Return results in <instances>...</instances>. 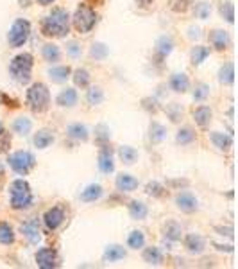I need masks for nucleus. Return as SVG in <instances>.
I'll return each instance as SVG.
<instances>
[{"label": "nucleus", "mask_w": 238, "mask_h": 269, "mask_svg": "<svg viewBox=\"0 0 238 269\" xmlns=\"http://www.w3.org/2000/svg\"><path fill=\"white\" fill-rule=\"evenodd\" d=\"M41 33L47 38H67L70 33V15L67 9L54 8L41 22Z\"/></svg>", "instance_id": "obj_1"}, {"label": "nucleus", "mask_w": 238, "mask_h": 269, "mask_svg": "<svg viewBox=\"0 0 238 269\" xmlns=\"http://www.w3.org/2000/svg\"><path fill=\"white\" fill-rule=\"evenodd\" d=\"M33 67H34V58L29 52H22L15 56L9 63V74L20 85H27L33 75Z\"/></svg>", "instance_id": "obj_2"}, {"label": "nucleus", "mask_w": 238, "mask_h": 269, "mask_svg": "<svg viewBox=\"0 0 238 269\" xmlns=\"http://www.w3.org/2000/svg\"><path fill=\"white\" fill-rule=\"evenodd\" d=\"M27 104L34 113H43L50 106V92L43 83H34L27 90Z\"/></svg>", "instance_id": "obj_3"}, {"label": "nucleus", "mask_w": 238, "mask_h": 269, "mask_svg": "<svg viewBox=\"0 0 238 269\" xmlns=\"http://www.w3.org/2000/svg\"><path fill=\"white\" fill-rule=\"evenodd\" d=\"M70 20H72V25H74V29L77 31V33L88 34L90 31L95 27V23H97V13H95V9H93L92 6L79 4L77 8H75L74 16H72Z\"/></svg>", "instance_id": "obj_4"}, {"label": "nucleus", "mask_w": 238, "mask_h": 269, "mask_svg": "<svg viewBox=\"0 0 238 269\" xmlns=\"http://www.w3.org/2000/svg\"><path fill=\"white\" fill-rule=\"evenodd\" d=\"M9 194H11L13 210H23L33 205V191L25 179H15L9 187Z\"/></svg>", "instance_id": "obj_5"}, {"label": "nucleus", "mask_w": 238, "mask_h": 269, "mask_svg": "<svg viewBox=\"0 0 238 269\" xmlns=\"http://www.w3.org/2000/svg\"><path fill=\"white\" fill-rule=\"evenodd\" d=\"M8 162H9V167L20 176L29 174L34 169V165H36V158H34V154L29 153V151H16V153H13L11 156H9Z\"/></svg>", "instance_id": "obj_6"}, {"label": "nucleus", "mask_w": 238, "mask_h": 269, "mask_svg": "<svg viewBox=\"0 0 238 269\" xmlns=\"http://www.w3.org/2000/svg\"><path fill=\"white\" fill-rule=\"evenodd\" d=\"M29 36H31V23L23 18H18L13 22L11 29H9L8 41L13 49H18V47H22L29 40Z\"/></svg>", "instance_id": "obj_7"}, {"label": "nucleus", "mask_w": 238, "mask_h": 269, "mask_svg": "<svg viewBox=\"0 0 238 269\" xmlns=\"http://www.w3.org/2000/svg\"><path fill=\"white\" fill-rule=\"evenodd\" d=\"M36 264L41 269H56L60 265V258H57L56 250H52V248H41V250H38Z\"/></svg>", "instance_id": "obj_8"}, {"label": "nucleus", "mask_w": 238, "mask_h": 269, "mask_svg": "<svg viewBox=\"0 0 238 269\" xmlns=\"http://www.w3.org/2000/svg\"><path fill=\"white\" fill-rule=\"evenodd\" d=\"M20 232H22V235L25 237L29 244H38V243H40L41 232H40V221H38V217H33V219L22 223V226H20Z\"/></svg>", "instance_id": "obj_9"}, {"label": "nucleus", "mask_w": 238, "mask_h": 269, "mask_svg": "<svg viewBox=\"0 0 238 269\" xmlns=\"http://www.w3.org/2000/svg\"><path fill=\"white\" fill-rule=\"evenodd\" d=\"M43 223H45V226H47V230L56 232L61 224L65 223V210L61 208V206H52V208H49L43 216Z\"/></svg>", "instance_id": "obj_10"}, {"label": "nucleus", "mask_w": 238, "mask_h": 269, "mask_svg": "<svg viewBox=\"0 0 238 269\" xmlns=\"http://www.w3.org/2000/svg\"><path fill=\"white\" fill-rule=\"evenodd\" d=\"M99 169L104 174H111L115 171V162H113V149L109 144H101L99 149Z\"/></svg>", "instance_id": "obj_11"}, {"label": "nucleus", "mask_w": 238, "mask_h": 269, "mask_svg": "<svg viewBox=\"0 0 238 269\" xmlns=\"http://www.w3.org/2000/svg\"><path fill=\"white\" fill-rule=\"evenodd\" d=\"M208 40H210V45H212V47H213L215 50H219V52L226 50L227 47L231 45L229 33H227V31H222V29H213V31H210Z\"/></svg>", "instance_id": "obj_12"}, {"label": "nucleus", "mask_w": 238, "mask_h": 269, "mask_svg": "<svg viewBox=\"0 0 238 269\" xmlns=\"http://www.w3.org/2000/svg\"><path fill=\"white\" fill-rule=\"evenodd\" d=\"M175 205L181 212L185 213H194L199 208V201L192 192H179L175 196Z\"/></svg>", "instance_id": "obj_13"}, {"label": "nucleus", "mask_w": 238, "mask_h": 269, "mask_svg": "<svg viewBox=\"0 0 238 269\" xmlns=\"http://www.w3.org/2000/svg\"><path fill=\"white\" fill-rule=\"evenodd\" d=\"M183 244H185L186 251L192 255H201L206 248V240L199 233H188L183 240Z\"/></svg>", "instance_id": "obj_14"}, {"label": "nucleus", "mask_w": 238, "mask_h": 269, "mask_svg": "<svg viewBox=\"0 0 238 269\" xmlns=\"http://www.w3.org/2000/svg\"><path fill=\"white\" fill-rule=\"evenodd\" d=\"M168 86H170V90H174L175 94H185L190 88L188 75H186L185 72H175V74H172L170 79H168Z\"/></svg>", "instance_id": "obj_15"}, {"label": "nucleus", "mask_w": 238, "mask_h": 269, "mask_svg": "<svg viewBox=\"0 0 238 269\" xmlns=\"http://www.w3.org/2000/svg\"><path fill=\"white\" fill-rule=\"evenodd\" d=\"M77 99H79V95L74 88H65L57 94L56 104L61 106V108H74V106L77 104Z\"/></svg>", "instance_id": "obj_16"}, {"label": "nucleus", "mask_w": 238, "mask_h": 269, "mask_svg": "<svg viewBox=\"0 0 238 269\" xmlns=\"http://www.w3.org/2000/svg\"><path fill=\"white\" fill-rule=\"evenodd\" d=\"M115 185L120 192H133V191H136L140 183H138V179L134 178V176L127 174V172H122V174L116 176Z\"/></svg>", "instance_id": "obj_17"}, {"label": "nucleus", "mask_w": 238, "mask_h": 269, "mask_svg": "<svg viewBox=\"0 0 238 269\" xmlns=\"http://www.w3.org/2000/svg\"><path fill=\"white\" fill-rule=\"evenodd\" d=\"M192 115H194V120H195V124H197L199 127H202V129H206V127L210 126V122H212V117H213V113H212V108L210 106H197V108L192 112Z\"/></svg>", "instance_id": "obj_18"}, {"label": "nucleus", "mask_w": 238, "mask_h": 269, "mask_svg": "<svg viewBox=\"0 0 238 269\" xmlns=\"http://www.w3.org/2000/svg\"><path fill=\"white\" fill-rule=\"evenodd\" d=\"M210 140L219 151H229L233 147V137L222 133V131H213L210 133Z\"/></svg>", "instance_id": "obj_19"}, {"label": "nucleus", "mask_w": 238, "mask_h": 269, "mask_svg": "<svg viewBox=\"0 0 238 269\" xmlns=\"http://www.w3.org/2000/svg\"><path fill=\"white\" fill-rule=\"evenodd\" d=\"M181 235H183V230H181V226H179V223H175V221H167V223L163 224L165 240H168V243H177V240H181Z\"/></svg>", "instance_id": "obj_20"}, {"label": "nucleus", "mask_w": 238, "mask_h": 269, "mask_svg": "<svg viewBox=\"0 0 238 269\" xmlns=\"http://www.w3.org/2000/svg\"><path fill=\"white\" fill-rule=\"evenodd\" d=\"M127 210H129V216L131 219L134 221H143L147 219V216H149V208H147V205L143 201H129V205H127Z\"/></svg>", "instance_id": "obj_21"}, {"label": "nucleus", "mask_w": 238, "mask_h": 269, "mask_svg": "<svg viewBox=\"0 0 238 269\" xmlns=\"http://www.w3.org/2000/svg\"><path fill=\"white\" fill-rule=\"evenodd\" d=\"M172 49H174V40L170 36H161L156 43V50H154L158 61H163L172 52Z\"/></svg>", "instance_id": "obj_22"}, {"label": "nucleus", "mask_w": 238, "mask_h": 269, "mask_svg": "<svg viewBox=\"0 0 238 269\" xmlns=\"http://www.w3.org/2000/svg\"><path fill=\"white\" fill-rule=\"evenodd\" d=\"M67 133L70 139H74L75 142H86L90 137L88 133V127L84 126V124H79V122H74L70 124V126L67 127Z\"/></svg>", "instance_id": "obj_23"}, {"label": "nucleus", "mask_w": 238, "mask_h": 269, "mask_svg": "<svg viewBox=\"0 0 238 269\" xmlns=\"http://www.w3.org/2000/svg\"><path fill=\"white\" fill-rule=\"evenodd\" d=\"M127 251L124 250L122 246H118V244H111V246H108L104 250V255H102V258H104V262H109V264H115V262L122 260V258H126Z\"/></svg>", "instance_id": "obj_24"}, {"label": "nucleus", "mask_w": 238, "mask_h": 269, "mask_svg": "<svg viewBox=\"0 0 238 269\" xmlns=\"http://www.w3.org/2000/svg\"><path fill=\"white\" fill-rule=\"evenodd\" d=\"M104 194V189L101 187L99 183H93V185H88L84 191L81 192V201L84 203H95L97 199L102 198Z\"/></svg>", "instance_id": "obj_25"}, {"label": "nucleus", "mask_w": 238, "mask_h": 269, "mask_svg": "<svg viewBox=\"0 0 238 269\" xmlns=\"http://www.w3.org/2000/svg\"><path fill=\"white\" fill-rule=\"evenodd\" d=\"M208 56H210V47H204V45H195L194 49L190 50V61H192L194 67L202 65Z\"/></svg>", "instance_id": "obj_26"}, {"label": "nucleus", "mask_w": 238, "mask_h": 269, "mask_svg": "<svg viewBox=\"0 0 238 269\" xmlns=\"http://www.w3.org/2000/svg\"><path fill=\"white\" fill-rule=\"evenodd\" d=\"M34 146L38 147V149H47V147L50 146V144L54 142V134L50 129H40L36 134H34L33 139Z\"/></svg>", "instance_id": "obj_27"}, {"label": "nucleus", "mask_w": 238, "mask_h": 269, "mask_svg": "<svg viewBox=\"0 0 238 269\" xmlns=\"http://www.w3.org/2000/svg\"><path fill=\"white\" fill-rule=\"evenodd\" d=\"M143 262L149 265H160L163 262V253H161L160 248L151 246L143 250Z\"/></svg>", "instance_id": "obj_28"}, {"label": "nucleus", "mask_w": 238, "mask_h": 269, "mask_svg": "<svg viewBox=\"0 0 238 269\" xmlns=\"http://www.w3.org/2000/svg\"><path fill=\"white\" fill-rule=\"evenodd\" d=\"M41 56L47 63H56V61L61 60V50L57 45L54 43H45L43 49H41Z\"/></svg>", "instance_id": "obj_29"}, {"label": "nucleus", "mask_w": 238, "mask_h": 269, "mask_svg": "<svg viewBox=\"0 0 238 269\" xmlns=\"http://www.w3.org/2000/svg\"><path fill=\"white\" fill-rule=\"evenodd\" d=\"M15 243V230L9 223L0 221V244L4 246H11Z\"/></svg>", "instance_id": "obj_30"}, {"label": "nucleus", "mask_w": 238, "mask_h": 269, "mask_svg": "<svg viewBox=\"0 0 238 269\" xmlns=\"http://www.w3.org/2000/svg\"><path fill=\"white\" fill-rule=\"evenodd\" d=\"M72 75V68L65 67V65H61V67H54L49 70V77L52 79L54 83H67V79Z\"/></svg>", "instance_id": "obj_31"}, {"label": "nucleus", "mask_w": 238, "mask_h": 269, "mask_svg": "<svg viewBox=\"0 0 238 269\" xmlns=\"http://www.w3.org/2000/svg\"><path fill=\"white\" fill-rule=\"evenodd\" d=\"M167 137V129L165 126H161L160 122H151V127H149V140L153 144H160L165 140Z\"/></svg>", "instance_id": "obj_32"}, {"label": "nucleus", "mask_w": 238, "mask_h": 269, "mask_svg": "<svg viewBox=\"0 0 238 269\" xmlns=\"http://www.w3.org/2000/svg\"><path fill=\"white\" fill-rule=\"evenodd\" d=\"M175 142L179 144V146H190V144L195 142V131L192 129V127H181V129L177 131V134H175Z\"/></svg>", "instance_id": "obj_33"}, {"label": "nucleus", "mask_w": 238, "mask_h": 269, "mask_svg": "<svg viewBox=\"0 0 238 269\" xmlns=\"http://www.w3.org/2000/svg\"><path fill=\"white\" fill-rule=\"evenodd\" d=\"M102 101H104V92H102L101 86H92V88H88V92H86V102L90 106H99Z\"/></svg>", "instance_id": "obj_34"}, {"label": "nucleus", "mask_w": 238, "mask_h": 269, "mask_svg": "<svg viewBox=\"0 0 238 269\" xmlns=\"http://www.w3.org/2000/svg\"><path fill=\"white\" fill-rule=\"evenodd\" d=\"M127 246H129L131 250H141V248L145 246V235H143V232L133 230V232L129 233V237H127Z\"/></svg>", "instance_id": "obj_35"}, {"label": "nucleus", "mask_w": 238, "mask_h": 269, "mask_svg": "<svg viewBox=\"0 0 238 269\" xmlns=\"http://www.w3.org/2000/svg\"><path fill=\"white\" fill-rule=\"evenodd\" d=\"M219 81L222 83V85H233L234 83V65L233 63H226L220 67Z\"/></svg>", "instance_id": "obj_36"}, {"label": "nucleus", "mask_w": 238, "mask_h": 269, "mask_svg": "<svg viewBox=\"0 0 238 269\" xmlns=\"http://www.w3.org/2000/svg\"><path fill=\"white\" fill-rule=\"evenodd\" d=\"M118 156H120V160H122V164L133 165L134 162L138 160V151L131 146H122L118 149Z\"/></svg>", "instance_id": "obj_37"}, {"label": "nucleus", "mask_w": 238, "mask_h": 269, "mask_svg": "<svg viewBox=\"0 0 238 269\" xmlns=\"http://www.w3.org/2000/svg\"><path fill=\"white\" fill-rule=\"evenodd\" d=\"M70 77L74 79L75 86H79V88H88L90 79H92L90 77V72L86 70V68H77V70H74Z\"/></svg>", "instance_id": "obj_38"}, {"label": "nucleus", "mask_w": 238, "mask_h": 269, "mask_svg": "<svg viewBox=\"0 0 238 269\" xmlns=\"http://www.w3.org/2000/svg\"><path fill=\"white\" fill-rule=\"evenodd\" d=\"M31 127H33V122H31V119H27V117H18V119L13 122V131L22 134V137L31 133Z\"/></svg>", "instance_id": "obj_39"}, {"label": "nucleus", "mask_w": 238, "mask_h": 269, "mask_svg": "<svg viewBox=\"0 0 238 269\" xmlns=\"http://www.w3.org/2000/svg\"><path fill=\"white\" fill-rule=\"evenodd\" d=\"M194 15H195V18H199V20H206L212 15V4H210V2H197V4L194 6Z\"/></svg>", "instance_id": "obj_40"}, {"label": "nucleus", "mask_w": 238, "mask_h": 269, "mask_svg": "<svg viewBox=\"0 0 238 269\" xmlns=\"http://www.w3.org/2000/svg\"><path fill=\"white\" fill-rule=\"evenodd\" d=\"M145 192L149 196H153V198H163V196L167 194V189L161 183H158V181H149V183L145 185Z\"/></svg>", "instance_id": "obj_41"}, {"label": "nucleus", "mask_w": 238, "mask_h": 269, "mask_svg": "<svg viewBox=\"0 0 238 269\" xmlns=\"http://www.w3.org/2000/svg\"><path fill=\"white\" fill-rule=\"evenodd\" d=\"M192 95H194V101H197V102L206 101L208 95H210V86L206 85V83H197L195 88H194V94Z\"/></svg>", "instance_id": "obj_42"}, {"label": "nucleus", "mask_w": 238, "mask_h": 269, "mask_svg": "<svg viewBox=\"0 0 238 269\" xmlns=\"http://www.w3.org/2000/svg\"><path fill=\"white\" fill-rule=\"evenodd\" d=\"M219 11H220V15H222V18H226V22H229V23L234 22V8L229 0H226V2L220 4Z\"/></svg>", "instance_id": "obj_43"}, {"label": "nucleus", "mask_w": 238, "mask_h": 269, "mask_svg": "<svg viewBox=\"0 0 238 269\" xmlns=\"http://www.w3.org/2000/svg\"><path fill=\"white\" fill-rule=\"evenodd\" d=\"M109 127L106 126V124H99L97 127H95V139H97V142H99V146L101 144H108L109 142Z\"/></svg>", "instance_id": "obj_44"}, {"label": "nucleus", "mask_w": 238, "mask_h": 269, "mask_svg": "<svg viewBox=\"0 0 238 269\" xmlns=\"http://www.w3.org/2000/svg\"><path fill=\"white\" fill-rule=\"evenodd\" d=\"M192 6V0H168V8L174 13H185Z\"/></svg>", "instance_id": "obj_45"}, {"label": "nucleus", "mask_w": 238, "mask_h": 269, "mask_svg": "<svg viewBox=\"0 0 238 269\" xmlns=\"http://www.w3.org/2000/svg\"><path fill=\"white\" fill-rule=\"evenodd\" d=\"M108 47H106L104 43H93L92 50H90V54H92V58H95V60H104L106 56H108Z\"/></svg>", "instance_id": "obj_46"}, {"label": "nucleus", "mask_w": 238, "mask_h": 269, "mask_svg": "<svg viewBox=\"0 0 238 269\" xmlns=\"http://www.w3.org/2000/svg\"><path fill=\"white\" fill-rule=\"evenodd\" d=\"M165 112H167V115L170 117L172 122H177V120L181 119V115H183V108L177 104V102H172V104H168Z\"/></svg>", "instance_id": "obj_47"}, {"label": "nucleus", "mask_w": 238, "mask_h": 269, "mask_svg": "<svg viewBox=\"0 0 238 269\" xmlns=\"http://www.w3.org/2000/svg\"><path fill=\"white\" fill-rule=\"evenodd\" d=\"M9 147H11V134L0 129V153H9Z\"/></svg>", "instance_id": "obj_48"}, {"label": "nucleus", "mask_w": 238, "mask_h": 269, "mask_svg": "<svg viewBox=\"0 0 238 269\" xmlns=\"http://www.w3.org/2000/svg\"><path fill=\"white\" fill-rule=\"evenodd\" d=\"M67 52L70 54L72 58H79L81 56V47H79L75 41H70V43L67 45Z\"/></svg>", "instance_id": "obj_49"}, {"label": "nucleus", "mask_w": 238, "mask_h": 269, "mask_svg": "<svg viewBox=\"0 0 238 269\" xmlns=\"http://www.w3.org/2000/svg\"><path fill=\"white\" fill-rule=\"evenodd\" d=\"M0 101H2V104L4 106H9V108H18L20 106V102L16 101V99L8 97V95H4V94H0Z\"/></svg>", "instance_id": "obj_50"}, {"label": "nucleus", "mask_w": 238, "mask_h": 269, "mask_svg": "<svg viewBox=\"0 0 238 269\" xmlns=\"http://www.w3.org/2000/svg\"><path fill=\"white\" fill-rule=\"evenodd\" d=\"M138 8H143V9H149L151 6L154 4V0H136Z\"/></svg>", "instance_id": "obj_51"}, {"label": "nucleus", "mask_w": 238, "mask_h": 269, "mask_svg": "<svg viewBox=\"0 0 238 269\" xmlns=\"http://www.w3.org/2000/svg\"><path fill=\"white\" fill-rule=\"evenodd\" d=\"M104 4V0H88V6H101Z\"/></svg>", "instance_id": "obj_52"}, {"label": "nucleus", "mask_w": 238, "mask_h": 269, "mask_svg": "<svg viewBox=\"0 0 238 269\" xmlns=\"http://www.w3.org/2000/svg\"><path fill=\"white\" fill-rule=\"evenodd\" d=\"M52 2H56V0H38V4L40 6H50Z\"/></svg>", "instance_id": "obj_53"}, {"label": "nucleus", "mask_w": 238, "mask_h": 269, "mask_svg": "<svg viewBox=\"0 0 238 269\" xmlns=\"http://www.w3.org/2000/svg\"><path fill=\"white\" fill-rule=\"evenodd\" d=\"M0 129H2V124H0Z\"/></svg>", "instance_id": "obj_54"}]
</instances>
